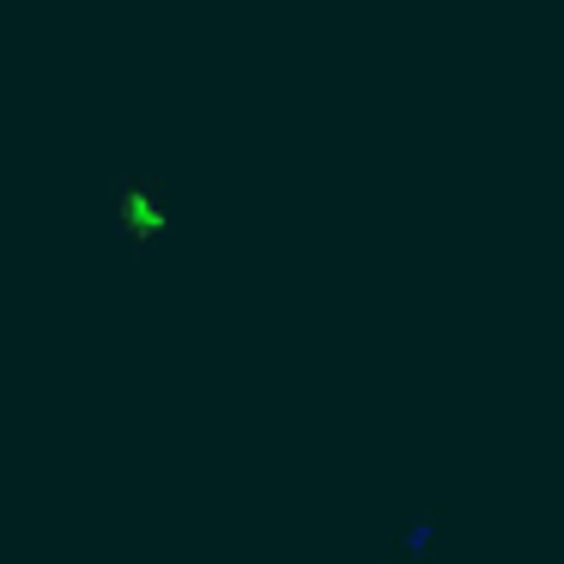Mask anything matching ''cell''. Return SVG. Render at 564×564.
I'll return each mask as SVG.
<instances>
[{
    "mask_svg": "<svg viewBox=\"0 0 564 564\" xmlns=\"http://www.w3.org/2000/svg\"><path fill=\"white\" fill-rule=\"evenodd\" d=\"M171 207H164V195L159 188H122L116 195V231L128 237V243H140V249H159L164 237H171Z\"/></svg>",
    "mask_w": 564,
    "mask_h": 564,
    "instance_id": "6da1fadb",
    "label": "cell"
},
{
    "mask_svg": "<svg viewBox=\"0 0 564 564\" xmlns=\"http://www.w3.org/2000/svg\"><path fill=\"white\" fill-rule=\"evenodd\" d=\"M431 534H437V510H419L413 528H406V534H394V552H425Z\"/></svg>",
    "mask_w": 564,
    "mask_h": 564,
    "instance_id": "7a4b0ae2",
    "label": "cell"
}]
</instances>
